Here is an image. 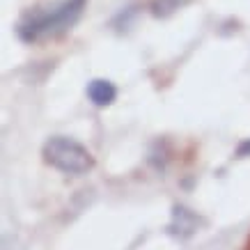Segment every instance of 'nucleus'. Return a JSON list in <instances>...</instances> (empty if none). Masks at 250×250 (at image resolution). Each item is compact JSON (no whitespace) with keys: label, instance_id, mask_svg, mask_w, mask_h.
Returning <instances> with one entry per match:
<instances>
[{"label":"nucleus","instance_id":"obj_1","mask_svg":"<svg viewBox=\"0 0 250 250\" xmlns=\"http://www.w3.org/2000/svg\"><path fill=\"white\" fill-rule=\"evenodd\" d=\"M85 5H87V0H60V2L46 5V7H37L19 21L16 32L28 44L39 42L44 37L62 35L78 23V19L83 16Z\"/></svg>","mask_w":250,"mask_h":250},{"label":"nucleus","instance_id":"obj_2","mask_svg":"<svg viewBox=\"0 0 250 250\" xmlns=\"http://www.w3.org/2000/svg\"><path fill=\"white\" fill-rule=\"evenodd\" d=\"M42 156H44L46 166H51L53 170H58L62 174H74V177L87 174L97 163L85 145L67 136L48 138L44 147H42Z\"/></svg>","mask_w":250,"mask_h":250},{"label":"nucleus","instance_id":"obj_3","mask_svg":"<svg viewBox=\"0 0 250 250\" xmlns=\"http://www.w3.org/2000/svg\"><path fill=\"white\" fill-rule=\"evenodd\" d=\"M200 225H202V218L195 211H190L188 207L184 205H174L172 220L167 225V234L177 236V239H188L200 229Z\"/></svg>","mask_w":250,"mask_h":250},{"label":"nucleus","instance_id":"obj_4","mask_svg":"<svg viewBox=\"0 0 250 250\" xmlns=\"http://www.w3.org/2000/svg\"><path fill=\"white\" fill-rule=\"evenodd\" d=\"M87 99L97 108L113 106L115 99H117V87H115V83L106 81V78H94V81L87 83Z\"/></svg>","mask_w":250,"mask_h":250},{"label":"nucleus","instance_id":"obj_5","mask_svg":"<svg viewBox=\"0 0 250 250\" xmlns=\"http://www.w3.org/2000/svg\"><path fill=\"white\" fill-rule=\"evenodd\" d=\"M186 0H152V14L154 16H170L174 9H179Z\"/></svg>","mask_w":250,"mask_h":250},{"label":"nucleus","instance_id":"obj_6","mask_svg":"<svg viewBox=\"0 0 250 250\" xmlns=\"http://www.w3.org/2000/svg\"><path fill=\"white\" fill-rule=\"evenodd\" d=\"M236 159H248L250 156V138H246V140H241V143L236 145Z\"/></svg>","mask_w":250,"mask_h":250}]
</instances>
